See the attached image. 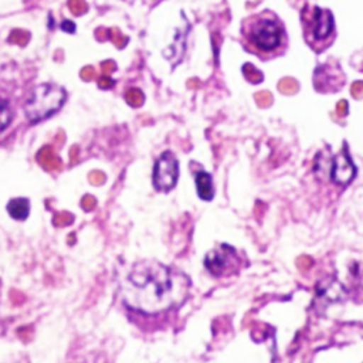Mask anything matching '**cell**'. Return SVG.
Segmentation results:
<instances>
[{
    "instance_id": "6da1fadb",
    "label": "cell",
    "mask_w": 363,
    "mask_h": 363,
    "mask_svg": "<svg viewBox=\"0 0 363 363\" xmlns=\"http://www.w3.org/2000/svg\"><path fill=\"white\" fill-rule=\"evenodd\" d=\"M190 279L159 261H139L132 265L122 284L128 308L146 315L167 312L189 296Z\"/></svg>"
},
{
    "instance_id": "7a4b0ae2",
    "label": "cell",
    "mask_w": 363,
    "mask_h": 363,
    "mask_svg": "<svg viewBox=\"0 0 363 363\" xmlns=\"http://www.w3.org/2000/svg\"><path fill=\"white\" fill-rule=\"evenodd\" d=\"M240 37L242 48L261 61L284 55L289 45L286 27L272 10H261L242 18Z\"/></svg>"
},
{
    "instance_id": "3957f363",
    "label": "cell",
    "mask_w": 363,
    "mask_h": 363,
    "mask_svg": "<svg viewBox=\"0 0 363 363\" xmlns=\"http://www.w3.org/2000/svg\"><path fill=\"white\" fill-rule=\"evenodd\" d=\"M303 40L308 47L320 54L326 51L336 40V26L333 13L318 4L306 3L299 14Z\"/></svg>"
},
{
    "instance_id": "277c9868",
    "label": "cell",
    "mask_w": 363,
    "mask_h": 363,
    "mask_svg": "<svg viewBox=\"0 0 363 363\" xmlns=\"http://www.w3.org/2000/svg\"><path fill=\"white\" fill-rule=\"evenodd\" d=\"M67 99V92L62 86L54 82H43L35 85L27 95L23 109L26 118L31 123L41 122L52 116L61 109Z\"/></svg>"
},
{
    "instance_id": "5b68a950",
    "label": "cell",
    "mask_w": 363,
    "mask_h": 363,
    "mask_svg": "<svg viewBox=\"0 0 363 363\" xmlns=\"http://www.w3.org/2000/svg\"><path fill=\"white\" fill-rule=\"evenodd\" d=\"M204 267L214 277H227L237 272L241 267V258L238 257L235 248L227 244L207 252L204 258Z\"/></svg>"
},
{
    "instance_id": "8992f818",
    "label": "cell",
    "mask_w": 363,
    "mask_h": 363,
    "mask_svg": "<svg viewBox=\"0 0 363 363\" xmlns=\"http://www.w3.org/2000/svg\"><path fill=\"white\" fill-rule=\"evenodd\" d=\"M179 179V162L172 152H163L155 162L152 180L157 191L172 190Z\"/></svg>"
},
{
    "instance_id": "52a82bcc",
    "label": "cell",
    "mask_w": 363,
    "mask_h": 363,
    "mask_svg": "<svg viewBox=\"0 0 363 363\" xmlns=\"http://www.w3.org/2000/svg\"><path fill=\"white\" fill-rule=\"evenodd\" d=\"M356 169L347 155V150L343 149L339 152L330 164V177L336 184H347L354 177Z\"/></svg>"
},
{
    "instance_id": "ba28073f",
    "label": "cell",
    "mask_w": 363,
    "mask_h": 363,
    "mask_svg": "<svg viewBox=\"0 0 363 363\" xmlns=\"http://www.w3.org/2000/svg\"><path fill=\"white\" fill-rule=\"evenodd\" d=\"M196 189H197V194L203 200H211L214 196L213 179L204 170H200L199 173H196Z\"/></svg>"
},
{
    "instance_id": "9c48e42d",
    "label": "cell",
    "mask_w": 363,
    "mask_h": 363,
    "mask_svg": "<svg viewBox=\"0 0 363 363\" xmlns=\"http://www.w3.org/2000/svg\"><path fill=\"white\" fill-rule=\"evenodd\" d=\"M7 211L14 220H26L30 214V201L26 197L11 199L7 204Z\"/></svg>"
},
{
    "instance_id": "30bf717a",
    "label": "cell",
    "mask_w": 363,
    "mask_h": 363,
    "mask_svg": "<svg viewBox=\"0 0 363 363\" xmlns=\"http://www.w3.org/2000/svg\"><path fill=\"white\" fill-rule=\"evenodd\" d=\"M13 119V111L10 102L0 98V132L4 130Z\"/></svg>"
},
{
    "instance_id": "8fae6325",
    "label": "cell",
    "mask_w": 363,
    "mask_h": 363,
    "mask_svg": "<svg viewBox=\"0 0 363 363\" xmlns=\"http://www.w3.org/2000/svg\"><path fill=\"white\" fill-rule=\"evenodd\" d=\"M61 28L64 31H68V33H74L75 31V24L72 21H62L61 24Z\"/></svg>"
},
{
    "instance_id": "7c38bea8",
    "label": "cell",
    "mask_w": 363,
    "mask_h": 363,
    "mask_svg": "<svg viewBox=\"0 0 363 363\" xmlns=\"http://www.w3.org/2000/svg\"><path fill=\"white\" fill-rule=\"evenodd\" d=\"M129 1H132V0H129ZM142 1L149 3V4H156V3H159V1H162V0H142Z\"/></svg>"
}]
</instances>
